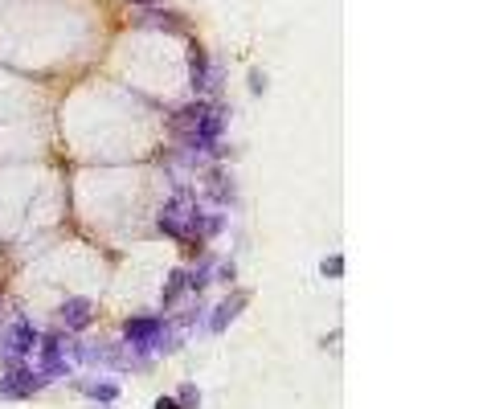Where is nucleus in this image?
<instances>
[{
    "instance_id": "obj_1",
    "label": "nucleus",
    "mask_w": 491,
    "mask_h": 409,
    "mask_svg": "<svg viewBox=\"0 0 491 409\" xmlns=\"http://www.w3.org/2000/svg\"><path fill=\"white\" fill-rule=\"evenodd\" d=\"M225 102L221 98H197V102H185L181 111H172V135L176 144H185L192 156H225Z\"/></svg>"
},
{
    "instance_id": "obj_2",
    "label": "nucleus",
    "mask_w": 491,
    "mask_h": 409,
    "mask_svg": "<svg viewBox=\"0 0 491 409\" xmlns=\"http://www.w3.org/2000/svg\"><path fill=\"white\" fill-rule=\"evenodd\" d=\"M123 344L143 356V361H152V352H172L176 348V328L164 319V315H131L127 323H123Z\"/></svg>"
},
{
    "instance_id": "obj_3",
    "label": "nucleus",
    "mask_w": 491,
    "mask_h": 409,
    "mask_svg": "<svg viewBox=\"0 0 491 409\" xmlns=\"http://www.w3.org/2000/svg\"><path fill=\"white\" fill-rule=\"evenodd\" d=\"M70 332L66 328H53V332H37V352H41V364H37V377L41 381H62L70 377Z\"/></svg>"
},
{
    "instance_id": "obj_4",
    "label": "nucleus",
    "mask_w": 491,
    "mask_h": 409,
    "mask_svg": "<svg viewBox=\"0 0 491 409\" xmlns=\"http://www.w3.org/2000/svg\"><path fill=\"white\" fill-rule=\"evenodd\" d=\"M37 352V328L29 319H13L4 332H0V364L13 368V364H29V356Z\"/></svg>"
},
{
    "instance_id": "obj_5",
    "label": "nucleus",
    "mask_w": 491,
    "mask_h": 409,
    "mask_svg": "<svg viewBox=\"0 0 491 409\" xmlns=\"http://www.w3.org/2000/svg\"><path fill=\"white\" fill-rule=\"evenodd\" d=\"M41 385H46V381L37 377V368L13 364V368H4V377H0V397H4V401H25V397H33Z\"/></svg>"
},
{
    "instance_id": "obj_6",
    "label": "nucleus",
    "mask_w": 491,
    "mask_h": 409,
    "mask_svg": "<svg viewBox=\"0 0 491 409\" xmlns=\"http://www.w3.org/2000/svg\"><path fill=\"white\" fill-rule=\"evenodd\" d=\"M246 303H250V295H246V290H234V295H225V299H221V303H217V307L209 311V319H205V332H209V336H221V332L234 323L237 315L246 311Z\"/></svg>"
},
{
    "instance_id": "obj_7",
    "label": "nucleus",
    "mask_w": 491,
    "mask_h": 409,
    "mask_svg": "<svg viewBox=\"0 0 491 409\" xmlns=\"http://www.w3.org/2000/svg\"><path fill=\"white\" fill-rule=\"evenodd\" d=\"M58 319H62V328H66L70 336H82L94 319V303L86 295H74V299H66V303L58 307Z\"/></svg>"
},
{
    "instance_id": "obj_8",
    "label": "nucleus",
    "mask_w": 491,
    "mask_h": 409,
    "mask_svg": "<svg viewBox=\"0 0 491 409\" xmlns=\"http://www.w3.org/2000/svg\"><path fill=\"white\" fill-rule=\"evenodd\" d=\"M205 196H209L217 209H230L237 201V180L230 176V168H221V164H213L209 176H205Z\"/></svg>"
},
{
    "instance_id": "obj_9",
    "label": "nucleus",
    "mask_w": 491,
    "mask_h": 409,
    "mask_svg": "<svg viewBox=\"0 0 491 409\" xmlns=\"http://www.w3.org/2000/svg\"><path fill=\"white\" fill-rule=\"evenodd\" d=\"M140 29H160V33H172V37H185L188 33V21L185 17H176V13H168V8H140V17H136Z\"/></svg>"
},
{
    "instance_id": "obj_10",
    "label": "nucleus",
    "mask_w": 491,
    "mask_h": 409,
    "mask_svg": "<svg viewBox=\"0 0 491 409\" xmlns=\"http://www.w3.org/2000/svg\"><path fill=\"white\" fill-rule=\"evenodd\" d=\"M78 393L94 401V405H115L119 401V381L115 377H82L78 381Z\"/></svg>"
},
{
    "instance_id": "obj_11",
    "label": "nucleus",
    "mask_w": 491,
    "mask_h": 409,
    "mask_svg": "<svg viewBox=\"0 0 491 409\" xmlns=\"http://www.w3.org/2000/svg\"><path fill=\"white\" fill-rule=\"evenodd\" d=\"M209 58H205V49L201 46H188V82H192V90L197 95H205V86H209Z\"/></svg>"
},
{
    "instance_id": "obj_12",
    "label": "nucleus",
    "mask_w": 491,
    "mask_h": 409,
    "mask_svg": "<svg viewBox=\"0 0 491 409\" xmlns=\"http://www.w3.org/2000/svg\"><path fill=\"white\" fill-rule=\"evenodd\" d=\"M185 290H188V270L185 266H176V270L168 274V283H164V307H176Z\"/></svg>"
},
{
    "instance_id": "obj_13",
    "label": "nucleus",
    "mask_w": 491,
    "mask_h": 409,
    "mask_svg": "<svg viewBox=\"0 0 491 409\" xmlns=\"http://www.w3.org/2000/svg\"><path fill=\"white\" fill-rule=\"evenodd\" d=\"M172 397L181 401V409H201V389L192 385V381H181V389H176Z\"/></svg>"
},
{
    "instance_id": "obj_14",
    "label": "nucleus",
    "mask_w": 491,
    "mask_h": 409,
    "mask_svg": "<svg viewBox=\"0 0 491 409\" xmlns=\"http://www.w3.org/2000/svg\"><path fill=\"white\" fill-rule=\"evenodd\" d=\"M209 279H213V266L201 262L197 270H188V290H197V295H201V290L209 287Z\"/></svg>"
},
{
    "instance_id": "obj_15",
    "label": "nucleus",
    "mask_w": 491,
    "mask_h": 409,
    "mask_svg": "<svg viewBox=\"0 0 491 409\" xmlns=\"http://www.w3.org/2000/svg\"><path fill=\"white\" fill-rule=\"evenodd\" d=\"M201 234H205V238L225 234V213H221V209H217V213H205V217H201Z\"/></svg>"
},
{
    "instance_id": "obj_16",
    "label": "nucleus",
    "mask_w": 491,
    "mask_h": 409,
    "mask_svg": "<svg viewBox=\"0 0 491 409\" xmlns=\"http://www.w3.org/2000/svg\"><path fill=\"white\" fill-rule=\"evenodd\" d=\"M344 270H348L344 254H332V258H324V266H320V274H324V279H344Z\"/></svg>"
},
{
    "instance_id": "obj_17",
    "label": "nucleus",
    "mask_w": 491,
    "mask_h": 409,
    "mask_svg": "<svg viewBox=\"0 0 491 409\" xmlns=\"http://www.w3.org/2000/svg\"><path fill=\"white\" fill-rule=\"evenodd\" d=\"M250 86H254V95H262V90H266V74L254 70V74H250Z\"/></svg>"
},
{
    "instance_id": "obj_18",
    "label": "nucleus",
    "mask_w": 491,
    "mask_h": 409,
    "mask_svg": "<svg viewBox=\"0 0 491 409\" xmlns=\"http://www.w3.org/2000/svg\"><path fill=\"white\" fill-rule=\"evenodd\" d=\"M156 409H181V401L176 397H156Z\"/></svg>"
},
{
    "instance_id": "obj_19",
    "label": "nucleus",
    "mask_w": 491,
    "mask_h": 409,
    "mask_svg": "<svg viewBox=\"0 0 491 409\" xmlns=\"http://www.w3.org/2000/svg\"><path fill=\"white\" fill-rule=\"evenodd\" d=\"M136 8H156V4H164V0H131Z\"/></svg>"
},
{
    "instance_id": "obj_20",
    "label": "nucleus",
    "mask_w": 491,
    "mask_h": 409,
    "mask_svg": "<svg viewBox=\"0 0 491 409\" xmlns=\"http://www.w3.org/2000/svg\"><path fill=\"white\" fill-rule=\"evenodd\" d=\"M98 409H111V405H98Z\"/></svg>"
}]
</instances>
